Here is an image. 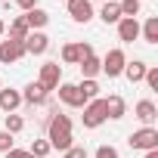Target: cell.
<instances>
[{"label": "cell", "mask_w": 158, "mask_h": 158, "mask_svg": "<svg viewBox=\"0 0 158 158\" xmlns=\"http://www.w3.org/2000/svg\"><path fill=\"white\" fill-rule=\"evenodd\" d=\"M44 127H47V143H50V149L65 152V149L74 146V136H71V127H74V124H71L68 115H62V112L47 115V118H44Z\"/></svg>", "instance_id": "obj_1"}, {"label": "cell", "mask_w": 158, "mask_h": 158, "mask_svg": "<svg viewBox=\"0 0 158 158\" xmlns=\"http://www.w3.org/2000/svg\"><path fill=\"white\" fill-rule=\"evenodd\" d=\"M124 65H127V53H124L121 47H112V50H109V53L102 56V74L109 77V81H115V77H121Z\"/></svg>", "instance_id": "obj_2"}, {"label": "cell", "mask_w": 158, "mask_h": 158, "mask_svg": "<svg viewBox=\"0 0 158 158\" xmlns=\"http://www.w3.org/2000/svg\"><path fill=\"white\" fill-rule=\"evenodd\" d=\"M127 143H130V149H133V152L158 149V130H155V127H139V130H133V133L127 136Z\"/></svg>", "instance_id": "obj_3"}, {"label": "cell", "mask_w": 158, "mask_h": 158, "mask_svg": "<svg viewBox=\"0 0 158 158\" xmlns=\"http://www.w3.org/2000/svg\"><path fill=\"white\" fill-rule=\"evenodd\" d=\"M37 84H40L47 93H53V90L62 84V65H59V62H44L40 71H37Z\"/></svg>", "instance_id": "obj_4"}, {"label": "cell", "mask_w": 158, "mask_h": 158, "mask_svg": "<svg viewBox=\"0 0 158 158\" xmlns=\"http://www.w3.org/2000/svg\"><path fill=\"white\" fill-rule=\"evenodd\" d=\"M65 10H68V16H71L74 25H87V22H93V16H96L90 0H65Z\"/></svg>", "instance_id": "obj_5"}, {"label": "cell", "mask_w": 158, "mask_h": 158, "mask_svg": "<svg viewBox=\"0 0 158 158\" xmlns=\"http://www.w3.org/2000/svg\"><path fill=\"white\" fill-rule=\"evenodd\" d=\"M81 121H84V127H87V130H96V127H102V124L109 121V118H106V106H102V96L84 106V118H81Z\"/></svg>", "instance_id": "obj_6"}, {"label": "cell", "mask_w": 158, "mask_h": 158, "mask_svg": "<svg viewBox=\"0 0 158 158\" xmlns=\"http://www.w3.org/2000/svg\"><path fill=\"white\" fill-rule=\"evenodd\" d=\"M56 90H59V102H62V106H68V109H84V106H87V102H84V96H81V90H77V84L62 81Z\"/></svg>", "instance_id": "obj_7"}, {"label": "cell", "mask_w": 158, "mask_h": 158, "mask_svg": "<svg viewBox=\"0 0 158 158\" xmlns=\"http://www.w3.org/2000/svg\"><path fill=\"white\" fill-rule=\"evenodd\" d=\"M25 59V44H19V40H0V62L3 65H13V62H22Z\"/></svg>", "instance_id": "obj_8"}, {"label": "cell", "mask_w": 158, "mask_h": 158, "mask_svg": "<svg viewBox=\"0 0 158 158\" xmlns=\"http://www.w3.org/2000/svg\"><path fill=\"white\" fill-rule=\"evenodd\" d=\"M19 93H22V102H28V106H34V109H40V106L50 102V93H47L37 81H31V84H28L25 90H19Z\"/></svg>", "instance_id": "obj_9"}, {"label": "cell", "mask_w": 158, "mask_h": 158, "mask_svg": "<svg viewBox=\"0 0 158 158\" xmlns=\"http://www.w3.org/2000/svg\"><path fill=\"white\" fill-rule=\"evenodd\" d=\"M47 50H50V37L44 31H31L25 37V56H44Z\"/></svg>", "instance_id": "obj_10"}, {"label": "cell", "mask_w": 158, "mask_h": 158, "mask_svg": "<svg viewBox=\"0 0 158 158\" xmlns=\"http://www.w3.org/2000/svg\"><path fill=\"white\" fill-rule=\"evenodd\" d=\"M90 53H93L90 44H65L62 47V62L65 65H77V62H81L84 56H90Z\"/></svg>", "instance_id": "obj_11"}, {"label": "cell", "mask_w": 158, "mask_h": 158, "mask_svg": "<svg viewBox=\"0 0 158 158\" xmlns=\"http://www.w3.org/2000/svg\"><path fill=\"white\" fill-rule=\"evenodd\" d=\"M102 106H106V118H112V121H121V118L127 115V102H124V96H118V93L102 96Z\"/></svg>", "instance_id": "obj_12"}, {"label": "cell", "mask_w": 158, "mask_h": 158, "mask_svg": "<svg viewBox=\"0 0 158 158\" xmlns=\"http://www.w3.org/2000/svg\"><path fill=\"white\" fill-rule=\"evenodd\" d=\"M77 68H81L84 81H96V74H102V59L96 53H90V56H84L81 62H77Z\"/></svg>", "instance_id": "obj_13"}, {"label": "cell", "mask_w": 158, "mask_h": 158, "mask_svg": "<svg viewBox=\"0 0 158 158\" xmlns=\"http://www.w3.org/2000/svg\"><path fill=\"white\" fill-rule=\"evenodd\" d=\"M118 40H121V44L139 40V22H136V19H121V22H118Z\"/></svg>", "instance_id": "obj_14"}, {"label": "cell", "mask_w": 158, "mask_h": 158, "mask_svg": "<svg viewBox=\"0 0 158 158\" xmlns=\"http://www.w3.org/2000/svg\"><path fill=\"white\" fill-rule=\"evenodd\" d=\"M133 115L143 121V127H152V121L158 118V109H155V102H152V99H139V102L133 106Z\"/></svg>", "instance_id": "obj_15"}, {"label": "cell", "mask_w": 158, "mask_h": 158, "mask_svg": "<svg viewBox=\"0 0 158 158\" xmlns=\"http://www.w3.org/2000/svg\"><path fill=\"white\" fill-rule=\"evenodd\" d=\"M19 106H22V93H19V90H13V87H0V109L10 115V112H16Z\"/></svg>", "instance_id": "obj_16"}, {"label": "cell", "mask_w": 158, "mask_h": 158, "mask_svg": "<svg viewBox=\"0 0 158 158\" xmlns=\"http://www.w3.org/2000/svg\"><path fill=\"white\" fill-rule=\"evenodd\" d=\"M146 68H149V65H146L143 59H133V62L127 59V65H124V71H121V74L127 77V81H130V84H139V81H143V77H146Z\"/></svg>", "instance_id": "obj_17"}, {"label": "cell", "mask_w": 158, "mask_h": 158, "mask_svg": "<svg viewBox=\"0 0 158 158\" xmlns=\"http://www.w3.org/2000/svg\"><path fill=\"white\" fill-rule=\"evenodd\" d=\"M22 19H25V25H28L31 31H44V28H47V22H50V13L37 6V10H31V13H25Z\"/></svg>", "instance_id": "obj_18"}, {"label": "cell", "mask_w": 158, "mask_h": 158, "mask_svg": "<svg viewBox=\"0 0 158 158\" xmlns=\"http://www.w3.org/2000/svg\"><path fill=\"white\" fill-rule=\"evenodd\" d=\"M106 25H118L121 22V10H118V0H106V3L99 6V13H96Z\"/></svg>", "instance_id": "obj_19"}, {"label": "cell", "mask_w": 158, "mask_h": 158, "mask_svg": "<svg viewBox=\"0 0 158 158\" xmlns=\"http://www.w3.org/2000/svg\"><path fill=\"white\" fill-rule=\"evenodd\" d=\"M6 34H10V40H19V44H25V37L31 34V28L25 25V19L19 16V19H13L10 25H6Z\"/></svg>", "instance_id": "obj_20"}, {"label": "cell", "mask_w": 158, "mask_h": 158, "mask_svg": "<svg viewBox=\"0 0 158 158\" xmlns=\"http://www.w3.org/2000/svg\"><path fill=\"white\" fill-rule=\"evenodd\" d=\"M139 37H143L146 44H158V19H155V16H149V19L139 25Z\"/></svg>", "instance_id": "obj_21"}, {"label": "cell", "mask_w": 158, "mask_h": 158, "mask_svg": "<svg viewBox=\"0 0 158 158\" xmlns=\"http://www.w3.org/2000/svg\"><path fill=\"white\" fill-rule=\"evenodd\" d=\"M77 90H81L84 102H93V99H99V84H96V81H81V84H77Z\"/></svg>", "instance_id": "obj_22"}, {"label": "cell", "mask_w": 158, "mask_h": 158, "mask_svg": "<svg viewBox=\"0 0 158 158\" xmlns=\"http://www.w3.org/2000/svg\"><path fill=\"white\" fill-rule=\"evenodd\" d=\"M118 10H121V19H136L139 16V0H118Z\"/></svg>", "instance_id": "obj_23"}, {"label": "cell", "mask_w": 158, "mask_h": 158, "mask_svg": "<svg viewBox=\"0 0 158 158\" xmlns=\"http://www.w3.org/2000/svg\"><path fill=\"white\" fill-rule=\"evenodd\" d=\"M22 127H25V118H22V115H16V112H10V115H6V127H3V130L16 136V133H22Z\"/></svg>", "instance_id": "obj_24"}, {"label": "cell", "mask_w": 158, "mask_h": 158, "mask_svg": "<svg viewBox=\"0 0 158 158\" xmlns=\"http://www.w3.org/2000/svg\"><path fill=\"white\" fill-rule=\"evenodd\" d=\"M53 149H50V143H47V136L44 139H34L31 146H28V155H37V158H47Z\"/></svg>", "instance_id": "obj_25"}, {"label": "cell", "mask_w": 158, "mask_h": 158, "mask_svg": "<svg viewBox=\"0 0 158 158\" xmlns=\"http://www.w3.org/2000/svg\"><path fill=\"white\" fill-rule=\"evenodd\" d=\"M143 81H146V87H149V90H158V68H155V65H149V68H146V77H143Z\"/></svg>", "instance_id": "obj_26"}, {"label": "cell", "mask_w": 158, "mask_h": 158, "mask_svg": "<svg viewBox=\"0 0 158 158\" xmlns=\"http://www.w3.org/2000/svg\"><path fill=\"white\" fill-rule=\"evenodd\" d=\"M13 146H16V136H13V133H6V130H0V152L6 155Z\"/></svg>", "instance_id": "obj_27"}, {"label": "cell", "mask_w": 158, "mask_h": 158, "mask_svg": "<svg viewBox=\"0 0 158 158\" xmlns=\"http://www.w3.org/2000/svg\"><path fill=\"white\" fill-rule=\"evenodd\" d=\"M93 158H121V155H118L115 146H99V149L93 152Z\"/></svg>", "instance_id": "obj_28"}, {"label": "cell", "mask_w": 158, "mask_h": 158, "mask_svg": "<svg viewBox=\"0 0 158 158\" xmlns=\"http://www.w3.org/2000/svg\"><path fill=\"white\" fill-rule=\"evenodd\" d=\"M62 158H90V155H87V149H84V146H71V149H65V152H62Z\"/></svg>", "instance_id": "obj_29"}, {"label": "cell", "mask_w": 158, "mask_h": 158, "mask_svg": "<svg viewBox=\"0 0 158 158\" xmlns=\"http://www.w3.org/2000/svg\"><path fill=\"white\" fill-rule=\"evenodd\" d=\"M16 6L22 13H31V10H37V0H16Z\"/></svg>", "instance_id": "obj_30"}, {"label": "cell", "mask_w": 158, "mask_h": 158, "mask_svg": "<svg viewBox=\"0 0 158 158\" xmlns=\"http://www.w3.org/2000/svg\"><path fill=\"white\" fill-rule=\"evenodd\" d=\"M6 158H28V149H19V146H13V149L6 152Z\"/></svg>", "instance_id": "obj_31"}, {"label": "cell", "mask_w": 158, "mask_h": 158, "mask_svg": "<svg viewBox=\"0 0 158 158\" xmlns=\"http://www.w3.org/2000/svg\"><path fill=\"white\" fill-rule=\"evenodd\" d=\"M143 158H158V149H149V152H143Z\"/></svg>", "instance_id": "obj_32"}, {"label": "cell", "mask_w": 158, "mask_h": 158, "mask_svg": "<svg viewBox=\"0 0 158 158\" xmlns=\"http://www.w3.org/2000/svg\"><path fill=\"white\" fill-rule=\"evenodd\" d=\"M3 34H6V22H3V19H0V37H3Z\"/></svg>", "instance_id": "obj_33"}, {"label": "cell", "mask_w": 158, "mask_h": 158, "mask_svg": "<svg viewBox=\"0 0 158 158\" xmlns=\"http://www.w3.org/2000/svg\"><path fill=\"white\" fill-rule=\"evenodd\" d=\"M90 3H106V0H90Z\"/></svg>", "instance_id": "obj_34"}, {"label": "cell", "mask_w": 158, "mask_h": 158, "mask_svg": "<svg viewBox=\"0 0 158 158\" xmlns=\"http://www.w3.org/2000/svg\"><path fill=\"white\" fill-rule=\"evenodd\" d=\"M28 158H37V155H28Z\"/></svg>", "instance_id": "obj_35"}, {"label": "cell", "mask_w": 158, "mask_h": 158, "mask_svg": "<svg viewBox=\"0 0 158 158\" xmlns=\"http://www.w3.org/2000/svg\"><path fill=\"white\" fill-rule=\"evenodd\" d=\"M0 3H6V0H0Z\"/></svg>", "instance_id": "obj_36"}, {"label": "cell", "mask_w": 158, "mask_h": 158, "mask_svg": "<svg viewBox=\"0 0 158 158\" xmlns=\"http://www.w3.org/2000/svg\"><path fill=\"white\" fill-rule=\"evenodd\" d=\"M0 87H3V84H0Z\"/></svg>", "instance_id": "obj_37"}, {"label": "cell", "mask_w": 158, "mask_h": 158, "mask_svg": "<svg viewBox=\"0 0 158 158\" xmlns=\"http://www.w3.org/2000/svg\"><path fill=\"white\" fill-rule=\"evenodd\" d=\"M139 3H143V0H139Z\"/></svg>", "instance_id": "obj_38"}]
</instances>
